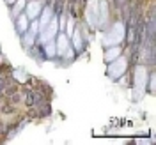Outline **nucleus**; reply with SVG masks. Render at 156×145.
Segmentation results:
<instances>
[{
	"instance_id": "nucleus-1",
	"label": "nucleus",
	"mask_w": 156,
	"mask_h": 145,
	"mask_svg": "<svg viewBox=\"0 0 156 145\" xmlns=\"http://www.w3.org/2000/svg\"><path fill=\"white\" fill-rule=\"evenodd\" d=\"M124 36H126V25H124V21H121V19L112 21L110 27L107 30H103L101 44L105 48L114 46V44H124Z\"/></svg>"
},
{
	"instance_id": "nucleus-2",
	"label": "nucleus",
	"mask_w": 156,
	"mask_h": 145,
	"mask_svg": "<svg viewBox=\"0 0 156 145\" xmlns=\"http://www.w3.org/2000/svg\"><path fill=\"white\" fill-rule=\"evenodd\" d=\"M149 78V69L142 64L131 67V81H133V101H140L146 94V85Z\"/></svg>"
},
{
	"instance_id": "nucleus-3",
	"label": "nucleus",
	"mask_w": 156,
	"mask_h": 145,
	"mask_svg": "<svg viewBox=\"0 0 156 145\" xmlns=\"http://www.w3.org/2000/svg\"><path fill=\"white\" fill-rule=\"evenodd\" d=\"M126 73H128V58L124 53L119 55L115 60H112V62L107 64V74L112 80H117V78H121L122 74H126Z\"/></svg>"
},
{
	"instance_id": "nucleus-4",
	"label": "nucleus",
	"mask_w": 156,
	"mask_h": 145,
	"mask_svg": "<svg viewBox=\"0 0 156 145\" xmlns=\"http://www.w3.org/2000/svg\"><path fill=\"white\" fill-rule=\"evenodd\" d=\"M69 41H73V43H71V46L75 48L76 53H82V51H85V50H87L89 37H83V29H82L78 23H76V27H75V30H73V34H71Z\"/></svg>"
},
{
	"instance_id": "nucleus-5",
	"label": "nucleus",
	"mask_w": 156,
	"mask_h": 145,
	"mask_svg": "<svg viewBox=\"0 0 156 145\" xmlns=\"http://www.w3.org/2000/svg\"><path fill=\"white\" fill-rule=\"evenodd\" d=\"M43 0H27V5H25V14L29 16V19H36L39 16V12L43 9Z\"/></svg>"
},
{
	"instance_id": "nucleus-6",
	"label": "nucleus",
	"mask_w": 156,
	"mask_h": 145,
	"mask_svg": "<svg viewBox=\"0 0 156 145\" xmlns=\"http://www.w3.org/2000/svg\"><path fill=\"white\" fill-rule=\"evenodd\" d=\"M71 46V41L69 37L66 36V32H57L55 36V48H57V57H60L66 50Z\"/></svg>"
},
{
	"instance_id": "nucleus-7",
	"label": "nucleus",
	"mask_w": 156,
	"mask_h": 145,
	"mask_svg": "<svg viewBox=\"0 0 156 145\" xmlns=\"http://www.w3.org/2000/svg\"><path fill=\"white\" fill-rule=\"evenodd\" d=\"M124 53V44H114V46H108L105 48V55H103V60L105 62H112V60H115L119 55H122Z\"/></svg>"
},
{
	"instance_id": "nucleus-8",
	"label": "nucleus",
	"mask_w": 156,
	"mask_h": 145,
	"mask_svg": "<svg viewBox=\"0 0 156 145\" xmlns=\"http://www.w3.org/2000/svg\"><path fill=\"white\" fill-rule=\"evenodd\" d=\"M29 25H30V19L25 12H21V14H18V16L14 18V29H16V32H18L20 36H21L23 32H27Z\"/></svg>"
},
{
	"instance_id": "nucleus-9",
	"label": "nucleus",
	"mask_w": 156,
	"mask_h": 145,
	"mask_svg": "<svg viewBox=\"0 0 156 145\" xmlns=\"http://www.w3.org/2000/svg\"><path fill=\"white\" fill-rule=\"evenodd\" d=\"M43 51H44V57L48 60H53L57 57V48H55V39H50L43 44Z\"/></svg>"
},
{
	"instance_id": "nucleus-10",
	"label": "nucleus",
	"mask_w": 156,
	"mask_h": 145,
	"mask_svg": "<svg viewBox=\"0 0 156 145\" xmlns=\"http://www.w3.org/2000/svg\"><path fill=\"white\" fill-rule=\"evenodd\" d=\"M27 51H29V55L34 60H37V62H43V60H46V57H44V51H43V46H39V44H32L30 48H27Z\"/></svg>"
},
{
	"instance_id": "nucleus-11",
	"label": "nucleus",
	"mask_w": 156,
	"mask_h": 145,
	"mask_svg": "<svg viewBox=\"0 0 156 145\" xmlns=\"http://www.w3.org/2000/svg\"><path fill=\"white\" fill-rule=\"evenodd\" d=\"M36 37H37V36H36L34 32H30V30L27 29V32H23V34L20 36V39H21V46H23L25 50L30 48L32 44H36Z\"/></svg>"
},
{
	"instance_id": "nucleus-12",
	"label": "nucleus",
	"mask_w": 156,
	"mask_h": 145,
	"mask_svg": "<svg viewBox=\"0 0 156 145\" xmlns=\"http://www.w3.org/2000/svg\"><path fill=\"white\" fill-rule=\"evenodd\" d=\"M25 5H27V0H16L12 5H11V18L14 19L18 14H21L25 11Z\"/></svg>"
},
{
	"instance_id": "nucleus-13",
	"label": "nucleus",
	"mask_w": 156,
	"mask_h": 145,
	"mask_svg": "<svg viewBox=\"0 0 156 145\" xmlns=\"http://www.w3.org/2000/svg\"><path fill=\"white\" fill-rule=\"evenodd\" d=\"M75 57H76V51H75V48L73 46H69L60 57H55V58H58V60H62V64H69V62H73L75 60Z\"/></svg>"
},
{
	"instance_id": "nucleus-14",
	"label": "nucleus",
	"mask_w": 156,
	"mask_h": 145,
	"mask_svg": "<svg viewBox=\"0 0 156 145\" xmlns=\"http://www.w3.org/2000/svg\"><path fill=\"white\" fill-rule=\"evenodd\" d=\"M75 27H76V18H73V16H68V21H66V29H64V32H66V36H68V37H71V34H73Z\"/></svg>"
},
{
	"instance_id": "nucleus-15",
	"label": "nucleus",
	"mask_w": 156,
	"mask_h": 145,
	"mask_svg": "<svg viewBox=\"0 0 156 145\" xmlns=\"http://www.w3.org/2000/svg\"><path fill=\"white\" fill-rule=\"evenodd\" d=\"M154 88H156V81H154V71H153V69H149V78H147L146 90H149L151 94H154Z\"/></svg>"
},
{
	"instance_id": "nucleus-16",
	"label": "nucleus",
	"mask_w": 156,
	"mask_h": 145,
	"mask_svg": "<svg viewBox=\"0 0 156 145\" xmlns=\"http://www.w3.org/2000/svg\"><path fill=\"white\" fill-rule=\"evenodd\" d=\"M7 133H9V124H5V122L0 120V138H5Z\"/></svg>"
},
{
	"instance_id": "nucleus-17",
	"label": "nucleus",
	"mask_w": 156,
	"mask_h": 145,
	"mask_svg": "<svg viewBox=\"0 0 156 145\" xmlns=\"http://www.w3.org/2000/svg\"><path fill=\"white\" fill-rule=\"evenodd\" d=\"M14 2H16V0H5V4H7L9 7H11V5H12V4H14Z\"/></svg>"
},
{
	"instance_id": "nucleus-18",
	"label": "nucleus",
	"mask_w": 156,
	"mask_h": 145,
	"mask_svg": "<svg viewBox=\"0 0 156 145\" xmlns=\"http://www.w3.org/2000/svg\"><path fill=\"white\" fill-rule=\"evenodd\" d=\"M2 101H4V96H2V94H0V103H2Z\"/></svg>"
},
{
	"instance_id": "nucleus-19",
	"label": "nucleus",
	"mask_w": 156,
	"mask_h": 145,
	"mask_svg": "<svg viewBox=\"0 0 156 145\" xmlns=\"http://www.w3.org/2000/svg\"><path fill=\"white\" fill-rule=\"evenodd\" d=\"M2 142H4V140H2V138H0V143H2Z\"/></svg>"
},
{
	"instance_id": "nucleus-20",
	"label": "nucleus",
	"mask_w": 156,
	"mask_h": 145,
	"mask_svg": "<svg viewBox=\"0 0 156 145\" xmlns=\"http://www.w3.org/2000/svg\"><path fill=\"white\" fill-rule=\"evenodd\" d=\"M0 55H2V51H0Z\"/></svg>"
}]
</instances>
